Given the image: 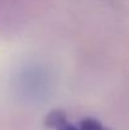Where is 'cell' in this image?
<instances>
[{
	"label": "cell",
	"mask_w": 129,
	"mask_h": 130,
	"mask_svg": "<svg viewBox=\"0 0 129 130\" xmlns=\"http://www.w3.org/2000/svg\"><path fill=\"white\" fill-rule=\"evenodd\" d=\"M56 130H80V128H79V126H75V125H72V124H68V123L66 121V123H63L62 125H60Z\"/></svg>",
	"instance_id": "obj_4"
},
{
	"label": "cell",
	"mask_w": 129,
	"mask_h": 130,
	"mask_svg": "<svg viewBox=\"0 0 129 130\" xmlns=\"http://www.w3.org/2000/svg\"><path fill=\"white\" fill-rule=\"evenodd\" d=\"M79 128L80 130H109L101 123H99L97 120L92 118H86L84 120H81V123L79 124Z\"/></svg>",
	"instance_id": "obj_3"
},
{
	"label": "cell",
	"mask_w": 129,
	"mask_h": 130,
	"mask_svg": "<svg viewBox=\"0 0 129 130\" xmlns=\"http://www.w3.org/2000/svg\"><path fill=\"white\" fill-rule=\"evenodd\" d=\"M22 88L25 91L27 95L29 96H41L43 91L46 90L47 81H46V75L41 70L37 68H31L27 70L22 73Z\"/></svg>",
	"instance_id": "obj_1"
},
{
	"label": "cell",
	"mask_w": 129,
	"mask_h": 130,
	"mask_svg": "<svg viewBox=\"0 0 129 130\" xmlns=\"http://www.w3.org/2000/svg\"><path fill=\"white\" fill-rule=\"evenodd\" d=\"M67 119H66V114L61 110H54V111H51L47 116H46V126L48 128H53V129H57L60 125H62L63 123H66Z\"/></svg>",
	"instance_id": "obj_2"
}]
</instances>
